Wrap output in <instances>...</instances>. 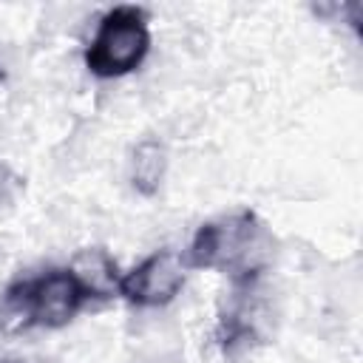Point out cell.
<instances>
[{
    "label": "cell",
    "mask_w": 363,
    "mask_h": 363,
    "mask_svg": "<svg viewBox=\"0 0 363 363\" xmlns=\"http://www.w3.org/2000/svg\"><path fill=\"white\" fill-rule=\"evenodd\" d=\"M91 298L74 269H48L11 284L0 295V329H57L65 326Z\"/></svg>",
    "instance_id": "cell-1"
},
{
    "label": "cell",
    "mask_w": 363,
    "mask_h": 363,
    "mask_svg": "<svg viewBox=\"0 0 363 363\" xmlns=\"http://www.w3.org/2000/svg\"><path fill=\"white\" fill-rule=\"evenodd\" d=\"M150 48L147 17L136 6H116L111 9L85 48V65L94 77L113 79L125 77L142 65Z\"/></svg>",
    "instance_id": "cell-2"
},
{
    "label": "cell",
    "mask_w": 363,
    "mask_h": 363,
    "mask_svg": "<svg viewBox=\"0 0 363 363\" xmlns=\"http://www.w3.org/2000/svg\"><path fill=\"white\" fill-rule=\"evenodd\" d=\"M261 238V221L252 210H233L204 221L187 250V267L196 269H238L250 264Z\"/></svg>",
    "instance_id": "cell-3"
},
{
    "label": "cell",
    "mask_w": 363,
    "mask_h": 363,
    "mask_svg": "<svg viewBox=\"0 0 363 363\" xmlns=\"http://www.w3.org/2000/svg\"><path fill=\"white\" fill-rule=\"evenodd\" d=\"M187 264L173 250H162L147 255L139 267L119 278V295L136 306H164L184 286Z\"/></svg>",
    "instance_id": "cell-4"
},
{
    "label": "cell",
    "mask_w": 363,
    "mask_h": 363,
    "mask_svg": "<svg viewBox=\"0 0 363 363\" xmlns=\"http://www.w3.org/2000/svg\"><path fill=\"white\" fill-rule=\"evenodd\" d=\"M164 164H167L164 147L153 139L142 142L133 153V184H136V190L145 193V196H153L159 190L162 179H164Z\"/></svg>",
    "instance_id": "cell-5"
}]
</instances>
